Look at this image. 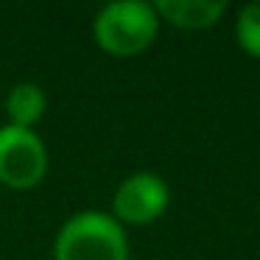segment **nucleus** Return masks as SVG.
Returning a JSON list of instances; mask_svg holds the SVG:
<instances>
[{
    "label": "nucleus",
    "mask_w": 260,
    "mask_h": 260,
    "mask_svg": "<svg viewBox=\"0 0 260 260\" xmlns=\"http://www.w3.org/2000/svg\"><path fill=\"white\" fill-rule=\"evenodd\" d=\"M56 260H129L123 224L107 213L84 210L62 224L53 243Z\"/></svg>",
    "instance_id": "nucleus-1"
},
{
    "label": "nucleus",
    "mask_w": 260,
    "mask_h": 260,
    "mask_svg": "<svg viewBox=\"0 0 260 260\" xmlns=\"http://www.w3.org/2000/svg\"><path fill=\"white\" fill-rule=\"evenodd\" d=\"M159 17L151 3L143 0H115L98 12L92 37L98 48L112 56H137L154 42Z\"/></svg>",
    "instance_id": "nucleus-2"
},
{
    "label": "nucleus",
    "mask_w": 260,
    "mask_h": 260,
    "mask_svg": "<svg viewBox=\"0 0 260 260\" xmlns=\"http://www.w3.org/2000/svg\"><path fill=\"white\" fill-rule=\"evenodd\" d=\"M48 171V151L34 129L0 126V182L25 190L42 182Z\"/></svg>",
    "instance_id": "nucleus-3"
},
{
    "label": "nucleus",
    "mask_w": 260,
    "mask_h": 260,
    "mask_svg": "<svg viewBox=\"0 0 260 260\" xmlns=\"http://www.w3.org/2000/svg\"><path fill=\"white\" fill-rule=\"evenodd\" d=\"M171 190L165 185V179L154 171H137V174L126 176L118 185L112 199V218L118 224H154L159 215L168 210Z\"/></svg>",
    "instance_id": "nucleus-4"
},
{
    "label": "nucleus",
    "mask_w": 260,
    "mask_h": 260,
    "mask_svg": "<svg viewBox=\"0 0 260 260\" xmlns=\"http://www.w3.org/2000/svg\"><path fill=\"white\" fill-rule=\"evenodd\" d=\"M151 6L159 20L185 31L213 28L226 12L224 0H157Z\"/></svg>",
    "instance_id": "nucleus-5"
},
{
    "label": "nucleus",
    "mask_w": 260,
    "mask_h": 260,
    "mask_svg": "<svg viewBox=\"0 0 260 260\" xmlns=\"http://www.w3.org/2000/svg\"><path fill=\"white\" fill-rule=\"evenodd\" d=\"M48 98L40 84L34 81H23V84L12 87L6 95V115L9 126H20V129H31L37 120L45 115Z\"/></svg>",
    "instance_id": "nucleus-6"
},
{
    "label": "nucleus",
    "mask_w": 260,
    "mask_h": 260,
    "mask_svg": "<svg viewBox=\"0 0 260 260\" xmlns=\"http://www.w3.org/2000/svg\"><path fill=\"white\" fill-rule=\"evenodd\" d=\"M235 42L246 56L260 59V3H246L235 17Z\"/></svg>",
    "instance_id": "nucleus-7"
}]
</instances>
